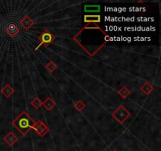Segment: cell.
Listing matches in <instances>:
<instances>
[{
	"label": "cell",
	"instance_id": "1",
	"mask_svg": "<svg viewBox=\"0 0 161 151\" xmlns=\"http://www.w3.org/2000/svg\"><path fill=\"white\" fill-rule=\"evenodd\" d=\"M83 2L78 0L0 1V77L28 101L40 91L51 60L42 52L45 33L74 39L83 31Z\"/></svg>",
	"mask_w": 161,
	"mask_h": 151
},
{
	"label": "cell",
	"instance_id": "2",
	"mask_svg": "<svg viewBox=\"0 0 161 151\" xmlns=\"http://www.w3.org/2000/svg\"><path fill=\"white\" fill-rule=\"evenodd\" d=\"M35 124L36 122L25 111L21 112L20 115L12 122V125L24 136H25L29 131L35 127Z\"/></svg>",
	"mask_w": 161,
	"mask_h": 151
},
{
	"label": "cell",
	"instance_id": "3",
	"mask_svg": "<svg viewBox=\"0 0 161 151\" xmlns=\"http://www.w3.org/2000/svg\"><path fill=\"white\" fill-rule=\"evenodd\" d=\"M130 112L124 106H120L112 113V117L121 124H124L126 120L130 117Z\"/></svg>",
	"mask_w": 161,
	"mask_h": 151
},
{
	"label": "cell",
	"instance_id": "4",
	"mask_svg": "<svg viewBox=\"0 0 161 151\" xmlns=\"http://www.w3.org/2000/svg\"><path fill=\"white\" fill-rule=\"evenodd\" d=\"M33 129H34L36 132V133L41 137L45 136L50 130L49 128H48L42 120H39V121L36 122V124H35V127L33 128Z\"/></svg>",
	"mask_w": 161,
	"mask_h": 151
},
{
	"label": "cell",
	"instance_id": "5",
	"mask_svg": "<svg viewBox=\"0 0 161 151\" xmlns=\"http://www.w3.org/2000/svg\"><path fill=\"white\" fill-rule=\"evenodd\" d=\"M83 21L89 24L101 22V16L98 14H86L83 17Z\"/></svg>",
	"mask_w": 161,
	"mask_h": 151
},
{
	"label": "cell",
	"instance_id": "6",
	"mask_svg": "<svg viewBox=\"0 0 161 151\" xmlns=\"http://www.w3.org/2000/svg\"><path fill=\"white\" fill-rule=\"evenodd\" d=\"M17 137L12 132H8V134L3 138V141L6 142L7 143V145H9L10 146H13L14 145V143L17 142Z\"/></svg>",
	"mask_w": 161,
	"mask_h": 151
},
{
	"label": "cell",
	"instance_id": "7",
	"mask_svg": "<svg viewBox=\"0 0 161 151\" xmlns=\"http://www.w3.org/2000/svg\"><path fill=\"white\" fill-rule=\"evenodd\" d=\"M1 93H2V94H3L7 98H10L13 94H14V89H13V88L10 84L6 83L5 86L1 89Z\"/></svg>",
	"mask_w": 161,
	"mask_h": 151
},
{
	"label": "cell",
	"instance_id": "8",
	"mask_svg": "<svg viewBox=\"0 0 161 151\" xmlns=\"http://www.w3.org/2000/svg\"><path fill=\"white\" fill-rule=\"evenodd\" d=\"M42 106L45 108L46 110L50 111L54 108V106H56V103L51 98H46L43 102H42Z\"/></svg>",
	"mask_w": 161,
	"mask_h": 151
},
{
	"label": "cell",
	"instance_id": "9",
	"mask_svg": "<svg viewBox=\"0 0 161 151\" xmlns=\"http://www.w3.org/2000/svg\"><path fill=\"white\" fill-rule=\"evenodd\" d=\"M84 11L86 13H97L99 12L101 10V7L99 5H86L84 6Z\"/></svg>",
	"mask_w": 161,
	"mask_h": 151
},
{
	"label": "cell",
	"instance_id": "10",
	"mask_svg": "<svg viewBox=\"0 0 161 151\" xmlns=\"http://www.w3.org/2000/svg\"><path fill=\"white\" fill-rule=\"evenodd\" d=\"M141 91L144 93L145 94L148 95L152 91H153V87L151 83H149V82H145L144 84H142V86L141 87Z\"/></svg>",
	"mask_w": 161,
	"mask_h": 151
},
{
	"label": "cell",
	"instance_id": "11",
	"mask_svg": "<svg viewBox=\"0 0 161 151\" xmlns=\"http://www.w3.org/2000/svg\"><path fill=\"white\" fill-rule=\"evenodd\" d=\"M118 94H119L123 98L125 99V98H127L129 95H130V90L127 88V87L124 86V87H122V88H121L119 91H118Z\"/></svg>",
	"mask_w": 161,
	"mask_h": 151
},
{
	"label": "cell",
	"instance_id": "12",
	"mask_svg": "<svg viewBox=\"0 0 161 151\" xmlns=\"http://www.w3.org/2000/svg\"><path fill=\"white\" fill-rule=\"evenodd\" d=\"M31 106L34 108L35 109H39L42 106V101L39 99V97H35L31 101Z\"/></svg>",
	"mask_w": 161,
	"mask_h": 151
},
{
	"label": "cell",
	"instance_id": "13",
	"mask_svg": "<svg viewBox=\"0 0 161 151\" xmlns=\"http://www.w3.org/2000/svg\"><path fill=\"white\" fill-rule=\"evenodd\" d=\"M45 68H46V70L48 73H52L53 72H54L56 69H57V66L56 65V64L53 62V61H50V62L46 65Z\"/></svg>",
	"mask_w": 161,
	"mask_h": 151
},
{
	"label": "cell",
	"instance_id": "14",
	"mask_svg": "<svg viewBox=\"0 0 161 151\" xmlns=\"http://www.w3.org/2000/svg\"><path fill=\"white\" fill-rule=\"evenodd\" d=\"M74 106H75V108L77 110L82 111L85 107H86V105H85L84 103L82 102V101H78V102H76V103L74 104Z\"/></svg>",
	"mask_w": 161,
	"mask_h": 151
}]
</instances>
